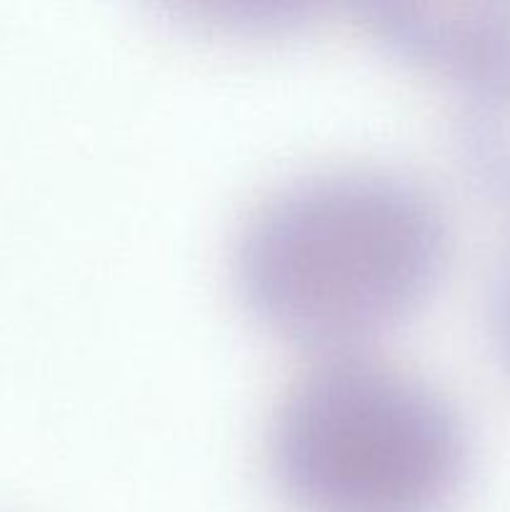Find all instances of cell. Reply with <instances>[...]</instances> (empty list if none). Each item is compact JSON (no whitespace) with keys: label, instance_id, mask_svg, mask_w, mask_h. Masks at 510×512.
Segmentation results:
<instances>
[{"label":"cell","instance_id":"1","mask_svg":"<svg viewBox=\"0 0 510 512\" xmlns=\"http://www.w3.org/2000/svg\"><path fill=\"white\" fill-rule=\"evenodd\" d=\"M448 220L413 175L333 165L280 185L245 220L235 275L280 333L340 345L403 318L440 275Z\"/></svg>","mask_w":510,"mask_h":512},{"label":"cell","instance_id":"2","mask_svg":"<svg viewBox=\"0 0 510 512\" xmlns=\"http://www.w3.org/2000/svg\"><path fill=\"white\" fill-rule=\"evenodd\" d=\"M270 460L308 512H438L470 458L465 420L423 375L335 355L288 385L270 420Z\"/></svg>","mask_w":510,"mask_h":512},{"label":"cell","instance_id":"3","mask_svg":"<svg viewBox=\"0 0 510 512\" xmlns=\"http://www.w3.org/2000/svg\"><path fill=\"white\" fill-rule=\"evenodd\" d=\"M363 13L395 50L463 78L510 48V3L498 0H368Z\"/></svg>","mask_w":510,"mask_h":512},{"label":"cell","instance_id":"4","mask_svg":"<svg viewBox=\"0 0 510 512\" xmlns=\"http://www.w3.org/2000/svg\"><path fill=\"white\" fill-rule=\"evenodd\" d=\"M455 125L470 173L510 203V48L463 78Z\"/></svg>","mask_w":510,"mask_h":512},{"label":"cell","instance_id":"5","mask_svg":"<svg viewBox=\"0 0 510 512\" xmlns=\"http://www.w3.org/2000/svg\"><path fill=\"white\" fill-rule=\"evenodd\" d=\"M488 318L500 355L510 365V243L498 258L488 290Z\"/></svg>","mask_w":510,"mask_h":512}]
</instances>
